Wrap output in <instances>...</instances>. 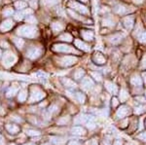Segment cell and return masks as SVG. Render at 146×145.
<instances>
[{"label":"cell","instance_id":"1","mask_svg":"<svg viewBox=\"0 0 146 145\" xmlns=\"http://www.w3.org/2000/svg\"><path fill=\"white\" fill-rule=\"evenodd\" d=\"M16 32L19 36L27 37V38H35L38 36V30L32 25H22L19 27Z\"/></svg>","mask_w":146,"mask_h":145},{"label":"cell","instance_id":"2","mask_svg":"<svg viewBox=\"0 0 146 145\" xmlns=\"http://www.w3.org/2000/svg\"><path fill=\"white\" fill-rule=\"evenodd\" d=\"M17 62V56L11 51H7L4 53L2 58V65L5 68H10Z\"/></svg>","mask_w":146,"mask_h":145},{"label":"cell","instance_id":"3","mask_svg":"<svg viewBox=\"0 0 146 145\" xmlns=\"http://www.w3.org/2000/svg\"><path fill=\"white\" fill-rule=\"evenodd\" d=\"M46 97V93H44V91H42L41 89L37 86H33L30 89V97H29V102H36L39 100L43 99Z\"/></svg>","mask_w":146,"mask_h":145},{"label":"cell","instance_id":"4","mask_svg":"<svg viewBox=\"0 0 146 145\" xmlns=\"http://www.w3.org/2000/svg\"><path fill=\"white\" fill-rule=\"evenodd\" d=\"M52 50L56 53H66V54H76L79 55L78 51L75 50L73 47L66 45V44H54Z\"/></svg>","mask_w":146,"mask_h":145},{"label":"cell","instance_id":"5","mask_svg":"<svg viewBox=\"0 0 146 145\" xmlns=\"http://www.w3.org/2000/svg\"><path fill=\"white\" fill-rule=\"evenodd\" d=\"M75 123L78 124H85L89 128H94L96 127L95 118L91 115H87V114H82L79 115L75 120Z\"/></svg>","mask_w":146,"mask_h":145},{"label":"cell","instance_id":"6","mask_svg":"<svg viewBox=\"0 0 146 145\" xmlns=\"http://www.w3.org/2000/svg\"><path fill=\"white\" fill-rule=\"evenodd\" d=\"M77 58L76 57H71V56H65V57H62L56 58V62L60 66L62 67H68L72 66L73 64H75L77 62Z\"/></svg>","mask_w":146,"mask_h":145},{"label":"cell","instance_id":"7","mask_svg":"<svg viewBox=\"0 0 146 145\" xmlns=\"http://www.w3.org/2000/svg\"><path fill=\"white\" fill-rule=\"evenodd\" d=\"M68 7L72 8L74 11L79 12L80 14H83V15H89V14H90V11L88 10V8H87L86 6L82 5V4H80L76 1L68 2Z\"/></svg>","mask_w":146,"mask_h":145},{"label":"cell","instance_id":"8","mask_svg":"<svg viewBox=\"0 0 146 145\" xmlns=\"http://www.w3.org/2000/svg\"><path fill=\"white\" fill-rule=\"evenodd\" d=\"M42 52L43 50L40 47H30L27 51V57L30 60H37L42 55Z\"/></svg>","mask_w":146,"mask_h":145},{"label":"cell","instance_id":"9","mask_svg":"<svg viewBox=\"0 0 146 145\" xmlns=\"http://www.w3.org/2000/svg\"><path fill=\"white\" fill-rule=\"evenodd\" d=\"M131 8V7H129L127 5H124V4H118V5H116L114 7V12L116 14H118V15H127V14H129V12H133V9H129Z\"/></svg>","mask_w":146,"mask_h":145},{"label":"cell","instance_id":"10","mask_svg":"<svg viewBox=\"0 0 146 145\" xmlns=\"http://www.w3.org/2000/svg\"><path fill=\"white\" fill-rule=\"evenodd\" d=\"M123 38H124V34L115 33V34L110 35V36L108 37V41L111 44H113V45H117V44H119L120 42L123 40Z\"/></svg>","mask_w":146,"mask_h":145},{"label":"cell","instance_id":"11","mask_svg":"<svg viewBox=\"0 0 146 145\" xmlns=\"http://www.w3.org/2000/svg\"><path fill=\"white\" fill-rule=\"evenodd\" d=\"M14 26V22L12 20H5L0 24V31L1 32H7L9 31L12 27Z\"/></svg>","mask_w":146,"mask_h":145},{"label":"cell","instance_id":"12","mask_svg":"<svg viewBox=\"0 0 146 145\" xmlns=\"http://www.w3.org/2000/svg\"><path fill=\"white\" fill-rule=\"evenodd\" d=\"M93 60H94V62L98 65H102L106 62V58H104V56L101 53H96L93 57Z\"/></svg>","mask_w":146,"mask_h":145},{"label":"cell","instance_id":"13","mask_svg":"<svg viewBox=\"0 0 146 145\" xmlns=\"http://www.w3.org/2000/svg\"><path fill=\"white\" fill-rule=\"evenodd\" d=\"M74 44H75V46L79 49V50L84 51V52H89V51L91 50L90 46H89L87 43H85L84 41L80 40V39H76V40L74 41Z\"/></svg>","mask_w":146,"mask_h":145},{"label":"cell","instance_id":"14","mask_svg":"<svg viewBox=\"0 0 146 145\" xmlns=\"http://www.w3.org/2000/svg\"><path fill=\"white\" fill-rule=\"evenodd\" d=\"M129 113V108L128 106H126V105H123V106H121L118 110H117L116 116L118 119H122V118H125Z\"/></svg>","mask_w":146,"mask_h":145},{"label":"cell","instance_id":"15","mask_svg":"<svg viewBox=\"0 0 146 145\" xmlns=\"http://www.w3.org/2000/svg\"><path fill=\"white\" fill-rule=\"evenodd\" d=\"M133 23H135V18L133 16H128V17H125L123 20V24L127 29L129 30L133 28Z\"/></svg>","mask_w":146,"mask_h":145},{"label":"cell","instance_id":"16","mask_svg":"<svg viewBox=\"0 0 146 145\" xmlns=\"http://www.w3.org/2000/svg\"><path fill=\"white\" fill-rule=\"evenodd\" d=\"M5 128L11 134H17L18 132H20V127L16 124H7L5 125Z\"/></svg>","mask_w":146,"mask_h":145},{"label":"cell","instance_id":"17","mask_svg":"<svg viewBox=\"0 0 146 145\" xmlns=\"http://www.w3.org/2000/svg\"><path fill=\"white\" fill-rule=\"evenodd\" d=\"M51 27L53 29L54 33H58V32L62 31L64 29V24L62 22H58V21H56L51 24Z\"/></svg>","mask_w":146,"mask_h":145},{"label":"cell","instance_id":"18","mask_svg":"<svg viewBox=\"0 0 146 145\" xmlns=\"http://www.w3.org/2000/svg\"><path fill=\"white\" fill-rule=\"evenodd\" d=\"M104 85H105V88H106V90L110 93H112V95H116V93H118V87H117V86L115 85L114 83H112V82L105 81Z\"/></svg>","mask_w":146,"mask_h":145},{"label":"cell","instance_id":"19","mask_svg":"<svg viewBox=\"0 0 146 145\" xmlns=\"http://www.w3.org/2000/svg\"><path fill=\"white\" fill-rule=\"evenodd\" d=\"M95 86V84H94V81L92 80L90 77H86V78H83V80H82V87L84 89H86V90H90Z\"/></svg>","mask_w":146,"mask_h":145},{"label":"cell","instance_id":"20","mask_svg":"<svg viewBox=\"0 0 146 145\" xmlns=\"http://www.w3.org/2000/svg\"><path fill=\"white\" fill-rule=\"evenodd\" d=\"M131 85L135 86V87H141L143 84V81H142V78H140L139 75L135 74V75L131 78Z\"/></svg>","mask_w":146,"mask_h":145},{"label":"cell","instance_id":"21","mask_svg":"<svg viewBox=\"0 0 146 145\" xmlns=\"http://www.w3.org/2000/svg\"><path fill=\"white\" fill-rule=\"evenodd\" d=\"M81 36H82V38L85 39L86 41H93L95 34H94V32L92 31V30H82Z\"/></svg>","mask_w":146,"mask_h":145},{"label":"cell","instance_id":"22","mask_svg":"<svg viewBox=\"0 0 146 145\" xmlns=\"http://www.w3.org/2000/svg\"><path fill=\"white\" fill-rule=\"evenodd\" d=\"M71 132L75 135H84L86 134V130L82 126H75L71 128Z\"/></svg>","mask_w":146,"mask_h":145},{"label":"cell","instance_id":"23","mask_svg":"<svg viewBox=\"0 0 146 145\" xmlns=\"http://www.w3.org/2000/svg\"><path fill=\"white\" fill-rule=\"evenodd\" d=\"M18 92H19V87H17V86H12V87H10L8 90H7L6 97H13L17 95Z\"/></svg>","mask_w":146,"mask_h":145},{"label":"cell","instance_id":"24","mask_svg":"<svg viewBox=\"0 0 146 145\" xmlns=\"http://www.w3.org/2000/svg\"><path fill=\"white\" fill-rule=\"evenodd\" d=\"M62 82L63 85H64L65 87L68 88V89H74V88H76V84H75L72 80H70V79H68V78H62Z\"/></svg>","mask_w":146,"mask_h":145},{"label":"cell","instance_id":"25","mask_svg":"<svg viewBox=\"0 0 146 145\" xmlns=\"http://www.w3.org/2000/svg\"><path fill=\"white\" fill-rule=\"evenodd\" d=\"M51 141L56 145H64L65 144V139L63 138V137H60V136L51 137Z\"/></svg>","mask_w":146,"mask_h":145},{"label":"cell","instance_id":"26","mask_svg":"<svg viewBox=\"0 0 146 145\" xmlns=\"http://www.w3.org/2000/svg\"><path fill=\"white\" fill-rule=\"evenodd\" d=\"M68 12V14H69L70 16L73 18V19H75V20H78V21H81V22H87L86 21V19H84L83 17H81V16H79L78 14H76V13H74L71 9H68L67 10Z\"/></svg>","mask_w":146,"mask_h":145},{"label":"cell","instance_id":"27","mask_svg":"<svg viewBox=\"0 0 146 145\" xmlns=\"http://www.w3.org/2000/svg\"><path fill=\"white\" fill-rule=\"evenodd\" d=\"M27 97V92L25 90L20 91V93H18V99L20 102H25Z\"/></svg>","mask_w":146,"mask_h":145},{"label":"cell","instance_id":"28","mask_svg":"<svg viewBox=\"0 0 146 145\" xmlns=\"http://www.w3.org/2000/svg\"><path fill=\"white\" fill-rule=\"evenodd\" d=\"M60 0H41V3L44 6H55L60 3Z\"/></svg>","mask_w":146,"mask_h":145},{"label":"cell","instance_id":"29","mask_svg":"<svg viewBox=\"0 0 146 145\" xmlns=\"http://www.w3.org/2000/svg\"><path fill=\"white\" fill-rule=\"evenodd\" d=\"M13 41H14V43H15V45L17 46V48H19V49H22L23 47V45H25V41H23V39L20 38V37H14Z\"/></svg>","mask_w":146,"mask_h":145},{"label":"cell","instance_id":"30","mask_svg":"<svg viewBox=\"0 0 146 145\" xmlns=\"http://www.w3.org/2000/svg\"><path fill=\"white\" fill-rule=\"evenodd\" d=\"M84 75H85V71L83 69H77L76 71L74 72V74H73V77H74V79H76V80H81L84 77Z\"/></svg>","mask_w":146,"mask_h":145},{"label":"cell","instance_id":"31","mask_svg":"<svg viewBox=\"0 0 146 145\" xmlns=\"http://www.w3.org/2000/svg\"><path fill=\"white\" fill-rule=\"evenodd\" d=\"M119 99L121 100V102H125L127 99H129V93L126 90H121V92L119 93Z\"/></svg>","mask_w":146,"mask_h":145},{"label":"cell","instance_id":"32","mask_svg":"<svg viewBox=\"0 0 146 145\" xmlns=\"http://www.w3.org/2000/svg\"><path fill=\"white\" fill-rule=\"evenodd\" d=\"M58 39H60V41H64V42H71L73 37L70 35L69 33H63L60 35V37H58Z\"/></svg>","mask_w":146,"mask_h":145},{"label":"cell","instance_id":"33","mask_svg":"<svg viewBox=\"0 0 146 145\" xmlns=\"http://www.w3.org/2000/svg\"><path fill=\"white\" fill-rule=\"evenodd\" d=\"M15 7L18 9V10H23V9H25V7H27V3H25V1H22V0H19L15 3Z\"/></svg>","mask_w":146,"mask_h":145},{"label":"cell","instance_id":"34","mask_svg":"<svg viewBox=\"0 0 146 145\" xmlns=\"http://www.w3.org/2000/svg\"><path fill=\"white\" fill-rule=\"evenodd\" d=\"M75 95H76V99L78 100L80 103H84L85 100H86V95L84 93H82L81 92H77Z\"/></svg>","mask_w":146,"mask_h":145},{"label":"cell","instance_id":"35","mask_svg":"<svg viewBox=\"0 0 146 145\" xmlns=\"http://www.w3.org/2000/svg\"><path fill=\"white\" fill-rule=\"evenodd\" d=\"M102 24L104 26H113L114 25V22L110 18H105L102 20Z\"/></svg>","mask_w":146,"mask_h":145},{"label":"cell","instance_id":"36","mask_svg":"<svg viewBox=\"0 0 146 145\" xmlns=\"http://www.w3.org/2000/svg\"><path fill=\"white\" fill-rule=\"evenodd\" d=\"M14 15V10L11 7H7L3 10V16L4 17H10V16Z\"/></svg>","mask_w":146,"mask_h":145},{"label":"cell","instance_id":"37","mask_svg":"<svg viewBox=\"0 0 146 145\" xmlns=\"http://www.w3.org/2000/svg\"><path fill=\"white\" fill-rule=\"evenodd\" d=\"M25 21H27V23H36V19H35L34 16L32 15H28L27 16V18H25Z\"/></svg>","mask_w":146,"mask_h":145},{"label":"cell","instance_id":"38","mask_svg":"<svg viewBox=\"0 0 146 145\" xmlns=\"http://www.w3.org/2000/svg\"><path fill=\"white\" fill-rule=\"evenodd\" d=\"M91 76L93 77V78L95 79L96 81H98V82L101 81V75H100V73H98V72H92Z\"/></svg>","mask_w":146,"mask_h":145},{"label":"cell","instance_id":"39","mask_svg":"<svg viewBox=\"0 0 146 145\" xmlns=\"http://www.w3.org/2000/svg\"><path fill=\"white\" fill-rule=\"evenodd\" d=\"M139 40H140L141 43L146 44V31H144V32H142V33H141V35L139 36Z\"/></svg>","mask_w":146,"mask_h":145},{"label":"cell","instance_id":"40","mask_svg":"<svg viewBox=\"0 0 146 145\" xmlns=\"http://www.w3.org/2000/svg\"><path fill=\"white\" fill-rule=\"evenodd\" d=\"M23 12H20V13H16L15 14V19L17 21H22L23 20Z\"/></svg>","mask_w":146,"mask_h":145},{"label":"cell","instance_id":"41","mask_svg":"<svg viewBox=\"0 0 146 145\" xmlns=\"http://www.w3.org/2000/svg\"><path fill=\"white\" fill-rule=\"evenodd\" d=\"M137 138L140 139V140H142V141L146 142V132H141L140 134H138L137 135Z\"/></svg>","mask_w":146,"mask_h":145},{"label":"cell","instance_id":"42","mask_svg":"<svg viewBox=\"0 0 146 145\" xmlns=\"http://www.w3.org/2000/svg\"><path fill=\"white\" fill-rule=\"evenodd\" d=\"M111 105H112V107H117L118 106V104H119V100L117 97H113L112 100H111Z\"/></svg>","mask_w":146,"mask_h":145},{"label":"cell","instance_id":"43","mask_svg":"<svg viewBox=\"0 0 146 145\" xmlns=\"http://www.w3.org/2000/svg\"><path fill=\"white\" fill-rule=\"evenodd\" d=\"M27 134H28V135H38L40 132H37V130H27Z\"/></svg>","mask_w":146,"mask_h":145},{"label":"cell","instance_id":"44","mask_svg":"<svg viewBox=\"0 0 146 145\" xmlns=\"http://www.w3.org/2000/svg\"><path fill=\"white\" fill-rule=\"evenodd\" d=\"M135 114H141L144 112V108H143L142 106H137V107H135Z\"/></svg>","mask_w":146,"mask_h":145},{"label":"cell","instance_id":"45","mask_svg":"<svg viewBox=\"0 0 146 145\" xmlns=\"http://www.w3.org/2000/svg\"><path fill=\"white\" fill-rule=\"evenodd\" d=\"M68 120H69V118H68V117H64V118L60 119V120L58 122V124H60V125H64L65 123L68 122Z\"/></svg>","mask_w":146,"mask_h":145},{"label":"cell","instance_id":"46","mask_svg":"<svg viewBox=\"0 0 146 145\" xmlns=\"http://www.w3.org/2000/svg\"><path fill=\"white\" fill-rule=\"evenodd\" d=\"M29 4H30V6H31L33 9H36L37 5H38V4H37V0H30Z\"/></svg>","mask_w":146,"mask_h":145},{"label":"cell","instance_id":"47","mask_svg":"<svg viewBox=\"0 0 146 145\" xmlns=\"http://www.w3.org/2000/svg\"><path fill=\"white\" fill-rule=\"evenodd\" d=\"M141 67L142 68L146 69V55H144V57H143L142 60H141Z\"/></svg>","mask_w":146,"mask_h":145},{"label":"cell","instance_id":"48","mask_svg":"<svg viewBox=\"0 0 146 145\" xmlns=\"http://www.w3.org/2000/svg\"><path fill=\"white\" fill-rule=\"evenodd\" d=\"M23 15H25V16L31 15V14H32V10H29V9H25V10L23 11Z\"/></svg>","mask_w":146,"mask_h":145},{"label":"cell","instance_id":"49","mask_svg":"<svg viewBox=\"0 0 146 145\" xmlns=\"http://www.w3.org/2000/svg\"><path fill=\"white\" fill-rule=\"evenodd\" d=\"M56 109H58V107H56V105H52L50 107V109H49V112H50V113H52V112H56Z\"/></svg>","mask_w":146,"mask_h":145},{"label":"cell","instance_id":"50","mask_svg":"<svg viewBox=\"0 0 146 145\" xmlns=\"http://www.w3.org/2000/svg\"><path fill=\"white\" fill-rule=\"evenodd\" d=\"M68 145H81L78 141H74V140H71V141L68 142Z\"/></svg>","mask_w":146,"mask_h":145},{"label":"cell","instance_id":"51","mask_svg":"<svg viewBox=\"0 0 146 145\" xmlns=\"http://www.w3.org/2000/svg\"><path fill=\"white\" fill-rule=\"evenodd\" d=\"M113 145H123V142H122V140H115L113 142Z\"/></svg>","mask_w":146,"mask_h":145},{"label":"cell","instance_id":"52","mask_svg":"<svg viewBox=\"0 0 146 145\" xmlns=\"http://www.w3.org/2000/svg\"><path fill=\"white\" fill-rule=\"evenodd\" d=\"M133 1L135 2V4H141L144 0H133Z\"/></svg>","mask_w":146,"mask_h":145},{"label":"cell","instance_id":"53","mask_svg":"<svg viewBox=\"0 0 146 145\" xmlns=\"http://www.w3.org/2000/svg\"><path fill=\"white\" fill-rule=\"evenodd\" d=\"M136 99L140 100V102H144V101H145V99H143V97H136Z\"/></svg>","mask_w":146,"mask_h":145},{"label":"cell","instance_id":"54","mask_svg":"<svg viewBox=\"0 0 146 145\" xmlns=\"http://www.w3.org/2000/svg\"><path fill=\"white\" fill-rule=\"evenodd\" d=\"M91 145H98V141H96V139H94L93 141H92V144Z\"/></svg>","mask_w":146,"mask_h":145},{"label":"cell","instance_id":"55","mask_svg":"<svg viewBox=\"0 0 146 145\" xmlns=\"http://www.w3.org/2000/svg\"><path fill=\"white\" fill-rule=\"evenodd\" d=\"M102 145H110V144H109V142L105 140V141H103V142H102Z\"/></svg>","mask_w":146,"mask_h":145},{"label":"cell","instance_id":"56","mask_svg":"<svg viewBox=\"0 0 146 145\" xmlns=\"http://www.w3.org/2000/svg\"><path fill=\"white\" fill-rule=\"evenodd\" d=\"M142 77H143V79H144V82L146 83V72H145V73H143V74H142Z\"/></svg>","mask_w":146,"mask_h":145},{"label":"cell","instance_id":"57","mask_svg":"<svg viewBox=\"0 0 146 145\" xmlns=\"http://www.w3.org/2000/svg\"><path fill=\"white\" fill-rule=\"evenodd\" d=\"M4 144V141H3V138L0 137V145H3Z\"/></svg>","mask_w":146,"mask_h":145},{"label":"cell","instance_id":"58","mask_svg":"<svg viewBox=\"0 0 146 145\" xmlns=\"http://www.w3.org/2000/svg\"><path fill=\"white\" fill-rule=\"evenodd\" d=\"M80 1L84 2V3H86V2H88V0H80Z\"/></svg>","mask_w":146,"mask_h":145},{"label":"cell","instance_id":"59","mask_svg":"<svg viewBox=\"0 0 146 145\" xmlns=\"http://www.w3.org/2000/svg\"><path fill=\"white\" fill-rule=\"evenodd\" d=\"M1 56H2V53H1V50H0V58H1Z\"/></svg>","mask_w":146,"mask_h":145},{"label":"cell","instance_id":"60","mask_svg":"<svg viewBox=\"0 0 146 145\" xmlns=\"http://www.w3.org/2000/svg\"><path fill=\"white\" fill-rule=\"evenodd\" d=\"M43 145H50V144H49V143H45V144H43Z\"/></svg>","mask_w":146,"mask_h":145},{"label":"cell","instance_id":"61","mask_svg":"<svg viewBox=\"0 0 146 145\" xmlns=\"http://www.w3.org/2000/svg\"><path fill=\"white\" fill-rule=\"evenodd\" d=\"M145 97H146V90H145Z\"/></svg>","mask_w":146,"mask_h":145},{"label":"cell","instance_id":"62","mask_svg":"<svg viewBox=\"0 0 146 145\" xmlns=\"http://www.w3.org/2000/svg\"><path fill=\"white\" fill-rule=\"evenodd\" d=\"M145 127H146V120H145Z\"/></svg>","mask_w":146,"mask_h":145},{"label":"cell","instance_id":"63","mask_svg":"<svg viewBox=\"0 0 146 145\" xmlns=\"http://www.w3.org/2000/svg\"><path fill=\"white\" fill-rule=\"evenodd\" d=\"M126 145H131V144H126Z\"/></svg>","mask_w":146,"mask_h":145},{"label":"cell","instance_id":"64","mask_svg":"<svg viewBox=\"0 0 146 145\" xmlns=\"http://www.w3.org/2000/svg\"><path fill=\"white\" fill-rule=\"evenodd\" d=\"M0 2H1V0H0Z\"/></svg>","mask_w":146,"mask_h":145}]
</instances>
